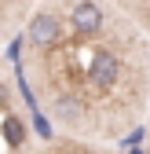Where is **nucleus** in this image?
<instances>
[{"label": "nucleus", "instance_id": "1", "mask_svg": "<svg viewBox=\"0 0 150 154\" xmlns=\"http://www.w3.org/2000/svg\"><path fill=\"white\" fill-rule=\"evenodd\" d=\"M117 81H121V55L110 51V48H99L92 55V63H88V88L92 92H106Z\"/></svg>", "mask_w": 150, "mask_h": 154}, {"label": "nucleus", "instance_id": "2", "mask_svg": "<svg viewBox=\"0 0 150 154\" xmlns=\"http://www.w3.org/2000/svg\"><path fill=\"white\" fill-rule=\"evenodd\" d=\"M59 37H62V22L51 11H37L33 15V22H29V44L33 48H40V51L44 48H55Z\"/></svg>", "mask_w": 150, "mask_h": 154}, {"label": "nucleus", "instance_id": "3", "mask_svg": "<svg viewBox=\"0 0 150 154\" xmlns=\"http://www.w3.org/2000/svg\"><path fill=\"white\" fill-rule=\"evenodd\" d=\"M103 18H106V11H103L99 4H73L66 26H70L73 33H81V37H92V33L103 29Z\"/></svg>", "mask_w": 150, "mask_h": 154}, {"label": "nucleus", "instance_id": "4", "mask_svg": "<svg viewBox=\"0 0 150 154\" xmlns=\"http://www.w3.org/2000/svg\"><path fill=\"white\" fill-rule=\"evenodd\" d=\"M51 114H55L62 125H73V121L84 114V106H81V99H73V95H59V99H51Z\"/></svg>", "mask_w": 150, "mask_h": 154}, {"label": "nucleus", "instance_id": "5", "mask_svg": "<svg viewBox=\"0 0 150 154\" xmlns=\"http://www.w3.org/2000/svg\"><path fill=\"white\" fill-rule=\"evenodd\" d=\"M4 136H8L11 147H22V140H26V125L18 121V118H8V121H4Z\"/></svg>", "mask_w": 150, "mask_h": 154}, {"label": "nucleus", "instance_id": "6", "mask_svg": "<svg viewBox=\"0 0 150 154\" xmlns=\"http://www.w3.org/2000/svg\"><path fill=\"white\" fill-rule=\"evenodd\" d=\"M81 154H88V150H81Z\"/></svg>", "mask_w": 150, "mask_h": 154}]
</instances>
